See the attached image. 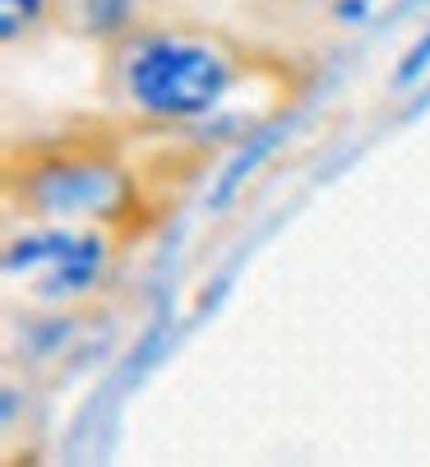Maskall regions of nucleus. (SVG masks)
<instances>
[{
    "instance_id": "1",
    "label": "nucleus",
    "mask_w": 430,
    "mask_h": 467,
    "mask_svg": "<svg viewBox=\"0 0 430 467\" xmlns=\"http://www.w3.org/2000/svg\"><path fill=\"white\" fill-rule=\"evenodd\" d=\"M236 65L185 33H130L116 51V84L130 111L149 120H199L236 88Z\"/></svg>"
},
{
    "instance_id": "2",
    "label": "nucleus",
    "mask_w": 430,
    "mask_h": 467,
    "mask_svg": "<svg viewBox=\"0 0 430 467\" xmlns=\"http://www.w3.org/2000/svg\"><path fill=\"white\" fill-rule=\"evenodd\" d=\"M15 199L33 218H111L121 199L130 194V181L116 162L102 153H51L24 171L19 185H10Z\"/></svg>"
},
{
    "instance_id": "3",
    "label": "nucleus",
    "mask_w": 430,
    "mask_h": 467,
    "mask_svg": "<svg viewBox=\"0 0 430 467\" xmlns=\"http://www.w3.org/2000/svg\"><path fill=\"white\" fill-rule=\"evenodd\" d=\"M102 264H107V241H102L93 227H84L79 250L69 254L60 269H51V274L37 278V296H42V301H69V296L89 292V287L102 278Z\"/></svg>"
},
{
    "instance_id": "4",
    "label": "nucleus",
    "mask_w": 430,
    "mask_h": 467,
    "mask_svg": "<svg viewBox=\"0 0 430 467\" xmlns=\"http://www.w3.org/2000/svg\"><path fill=\"white\" fill-rule=\"evenodd\" d=\"M42 10H47V0H5V19H0V33L15 42L19 28H28V24L42 19Z\"/></svg>"
},
{
    "instance_id": "5",
    "label": "nucleus",
    "mask_w": 430,
    "mask_h": 467,
    "mask_svg": "<svg viewBox=\"0 0 430 467\" xmlns=\"http://www.w3.org/2000/svg\"><path fill=\"white\" fill-rule=\"evenodd\" d=\"M425 65H430V33L403 56V65H398V84L407 88V84H416L421 75H425Z\"/></svg>"
}]
</instances>
